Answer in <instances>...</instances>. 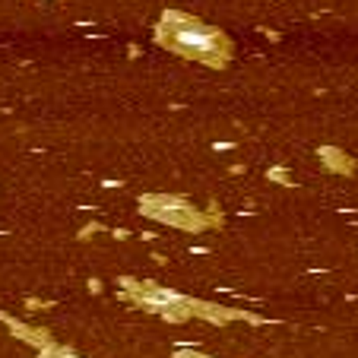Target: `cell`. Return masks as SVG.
I'll use <instances>...</instances> for the list:
<instances>
[{"mask_svg":"<svg viewBox=\"0 0 358 358\" xmlns=\"http://www.w3.org/2000/svg\"><path fill=\"white\" fill-rule=\"evenodd\" d=\"M178 45L187 48V51H210L213 48V35L206 29H196V26H184L178 32Z\"/></svg>","mask_w":358,"mask_h":358,"instance_id":"cell-1","label":"cell"}]
</instances>
